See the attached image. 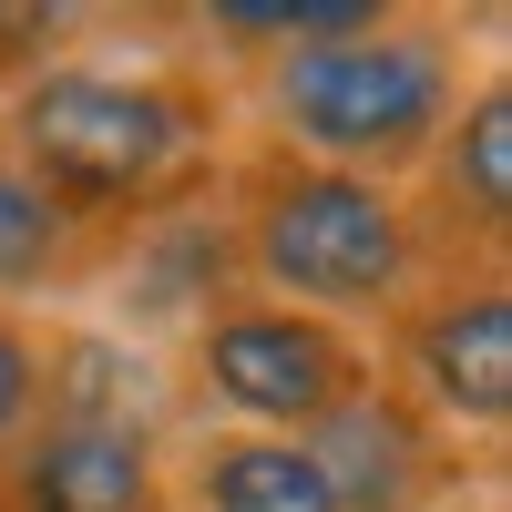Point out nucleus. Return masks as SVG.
Segmentation results:
<instances>
[{
    "mask_svg": "<svg viewBox=\"0 0 512 512\" xmlns=\"http://www.w3.org/2000/svg\"><path fill=\"white\" fill-rule=\"evenodd\" d=\"M226 134H236V93L195 52H144V62L62 52L21 93H0V154L93 226H134L154 205L205 195Z\"/></svg>",
    "mask_w": 512,
    "mask_h": 512,
    "instance_id": "f257e3e1",
    "label": "nucleus"
},
{
    "mask_svg": "<svg viewBox=\"0 0 512 512\" xmlns=\"http://www.w3.org/2000/svg\"><path fill=\"white\" fill-rule=\"evenodd\" d=\"M482 62H472V21L461 11H400V0H379L369 21L236 72L226 93H236V113H256L267 144L308 154V164H338V175H369V185H410Z\"/></svg>",
    "mask_w": 512,
    "mask_h": 512,
    "instance_id": "f03ea898",
    "label": "nucleus"
},
{
    "mask_svg": "<svg viewBox=\"0 0 512 512\" xmlns=\"http://www.w3.org/2000/svg\"><path fill=\"white\" fill-rule=\"evenodd\" d=\"M216 216H226V246H236V287L287 297L308 318H338L359 338L431 267L400 185L308 164V154H287L267 134H236L216 154Z\"/></svg>",
    "mask_w": 512,
    "mask_h": 512,
    "instance_id": "7ed1b4c3",
    "label": "nucleus"
},
{
    "mask_svg": "<svg viewBox=\"0 0 512 512\" xmlns=\"http://www.w3.org/2000/svg\"><path fill=\"white\" fill-rule=\"evenodd\" d=\"M164 379H175V410L195 431H267V441H308L328 410H349L379 349L338 318H308L287 297L226 287L216 308H195L164 338Z\"/></svg>",
    "mask_w": 512,
    "mask_h": 512,
    "instance_id": "20e7f679",
    "label": "nucleus"
},
{
    "mask_svg": "<svg viewBox=\"0 0 512 512\" xmlns=\"http://www.w3.org/2000/svg\"><path fill=\"white\" fill-rule=\"evenodd\" d=\"M379 379L441 420L451 441L502 451L512 431V267H420V287L369 328Z\"/></svg>",
    "mask_w": 512,
    "mask_h": 512,
    "instance_id": "39448f33",
    "label": "nucleus"
},
{
    "mask_svg": "<svg viewBox=\"0 0 512 512\" xmlns=\"http://www.w3.org/2000/svg\"><path fill=\"white\" fill-rule=\"evenodd\" d=\"M164 410H41L0 451V512H164Z\"/></svg>",
    "mask_w": 512,
    "mask_h": 512,
    "instance_id": "423d86ee",
    "label": "nucleus"
},
{
    "mask_svg": "<svg viewBox=\"0 0 512 512\" xmlns=\"http://www.w3.org/2000/svg\"><path fill=\"white\" fill-rule=\"evenodd\" d=\"M308 461H318V482H328L338 512H451L461 502V472H472V461L492 472L502 451L451 441L400 379H369L349 410H328L308 431Z\"/></svg>",
    "mask_w": 512,
    "mask_h": 512,
    "instance_id": "0eeeda50",
    "label": "nucleus"
},
{
    "mask_svg": "<svg viewBox=\"0 0 512 512\" xmlns=\"http://www.w3.org/2000/svg\"><path fill=\"white\" fill-rule=\"evenodd\" d=\"M431 267H512V62L472 72L461 113L441 123L431 164L400 185Z\"/></svg>",
    "mask_w": 512,
    "mask_h": 512,
    "instance_id": "6e6552de",
    "label": "nucleus"
},
{
    "mask_svg": "<svg viewBox=\"0 0 512 512\" xmlns=\"http://www.w3.org/2000/svg\"><path fill=\"white\" fill-rule=\"evenodd\" d=\"M164 512H338L308 441L267 431H175L164 461Z\"/></svg>",
    "mask_w": 512,
    "mask_h": 512,
    "instance_id": "1a4fd4ad",
    "label": "nucleus"
},
{
    "mask_svg": "<svg viewBox=\"0 0 512 512\" xmlns=\"http://www.w3.org/2000/svg\"><path fill=\"white\" fill-rule=\"evenodd\" d=\"M123 226L72 216L52 185H31L11 154H0V308H31V297H93L113 267Z\"/></svg>",
    "mask_w": 512,
    "mask_h": 512,
    "instance_id": "9d476101",
    "label": "nucleus"
},
{
    "mask_svg": "<svg viewBox=\"0 0 512 512\" xmlns=\"http://www.w3.org/2000/svg\"><path fill=\"white\" fill-rule=\"evenodd\" d=\"M52 410V318L41 308H0V451Z\"/></svg>",
    "mask_w": 512,
    "mask_h": 512,
    "instance_id": "9b49d317",
    "label": "nucleus"
}]
</instances>
